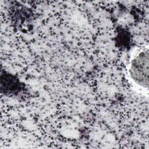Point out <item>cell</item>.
<instances>
[{
  "label": "cell",
  "mask_w": 149,
  "mask_h": 149,
  "mask_svg": "<svg viewBox=\"0 0 149 149\" xmlns=\"http://www.w3.org/2000/svg\"><path fill=\"white\" fill-rule=\"evenodd\" d=\"M127 74L139 88L148 93L149 86V49L148 45L137 49L130 56Z\"/></svg>",
  "instance_id": "obj_1"
},
{
  "label": "cell",
  "mask_w": 149,
  "mask_h": 149,
  "mask_svg": "<svg viewBox=\"0 0 149 149\" xmlns=\"http://www.w3.org/2000/svg\"><path fill=\"white\" fill-rule=\"evenodd\" d=\"M1 91L5 95H16L24 88V84L14 74L4 72L1 75Z\"/></svg>",
  "instance_id": "obj_2"
}]
</instances>
